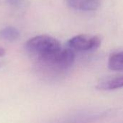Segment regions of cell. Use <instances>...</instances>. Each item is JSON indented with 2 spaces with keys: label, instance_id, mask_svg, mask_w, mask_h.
<instances>
[{
  "label": "cell",
  "instance_id": "6da1fadb",
  "mask_svg": "<svg viewBox=\"0 0 123 123\" xmlns=\"http://www.w3.org/2000/svg\"><path fill=\"white\" fill-rule=\"evenodd\" d=\"M25 48L29 54L34 58L36 64H39L52 58L62 49V47L55 38L41 35L27 40Z\"/></svg>",
  "mask_w": 123,
  "mask_h": 123
},
{
  "label": "cell",
  "instance_id": "7a4b0ae2",
  "mask_svg": "<svg viewBox=\"0 0 123 123\" xmlns=\"http://www.w3.org/2000/svg\"><path fill=\"white\" fill-rule=\"evenodd\" d=\"M101 43L102 40L99 36L78 35L69 39L67 45L74 51H92L99 48Z\"/></svg>",
  "mask_w": 123,
  "mask_h": 123
},
{
  "label": "cell",
  "instance_id": "3957f363",
  "mask_svg": "<svg viewBox=\"0 0 123 123\" xmlns=\"http://www.w3.org/2000/svg\"><path fill=\"white\" fill-rule=\"evenodd\" d=\"M66 1L71 8L86 12L97 10L101 4V0H66Z\"/></svg>",
  "mask_w": 123,
  "mask_h": 123
},
{
  "label": "cell",
  "instance_id": "277c9868",
  "mask_svg": "<svg viewBox=\"0 0 123 123\" xmlns=\"http://www.w3.org/2000/svg\"><path fill=\"white\" fill-rule=\"evenodd\" d=\"M97 89L103 91H110L123 87V76L110 79L99 83L97 85Z\"/></svg>",
  "mask_w": 123,
  "mask_h": 123
},
{
  "label": "cell",
  "instance_id": "5b68a950",
  "mask_svg": "<svg viewBox=\"0 0 123 123\" xmlns=\"http://www.w3.org/2000/svg\"><path fill=\"white\" fill-rule=\"evenodd\" d=\"M108 67L112 71H123V50L110 55L108 60Z\"/></svg>",
  "mask_w": 123,
  "mask_h": 123
},
{
  "label": "cell",
  "instance_id": "8992f818",
  "mask_svg": "<svg viewBox=\"0 0 123 123\" xmlns=\"http://www.w3.org/2000/svg\"><path fill=\"white\" fill-rule=\"evenodd\" d=\"M0 37L7 41H14L19 37V32L16 28L8 27L0 31Z\"/></svg>",
  "mask_w": 123,
  "mask_h": 123
},
{
  "label": "cell",
  "instance_id": "52a82bcc",
  "mask_svg": "<svg viewBox=\"0 0 123 123\" xmlns=\"http://www.w3.org/2000/svg\"><path fill=\"white\" fill-rule=\"evenodd\" d=\"M4 54H5V50L3 48L0 47V57L1 56H3Z\"/></svg>",
  "mask_w": 123,
  "mask_h": 123
}]
</instances>
